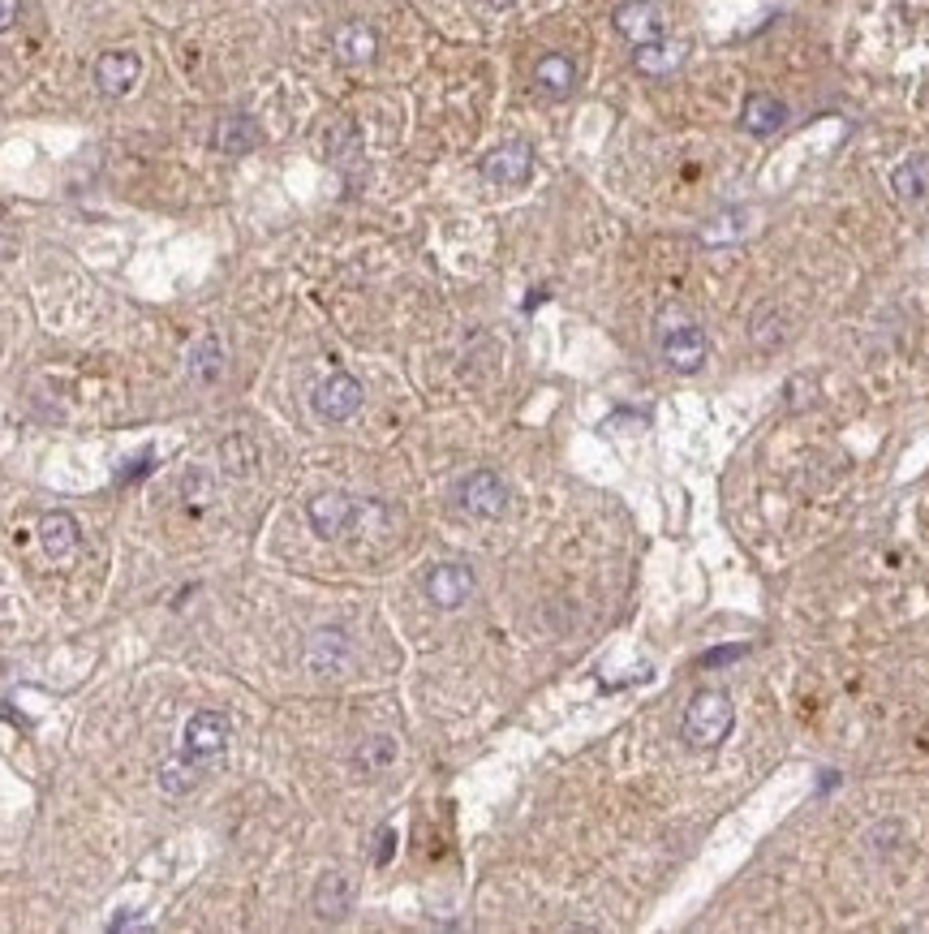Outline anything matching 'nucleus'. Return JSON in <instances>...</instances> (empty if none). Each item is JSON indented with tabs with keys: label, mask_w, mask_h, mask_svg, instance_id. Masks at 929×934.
Returning <instances> with one entry per match:
<instances>
[{
	"label": "nucleus",
	"mask_w": 929,
	"mask_h": 934,
	"mask_svg": "<svg viewBox=\"0 0 929 934\" xmlns=\"http://www.w3.org/2000/svg\"><path fill=\"white\" fill-rule=\"evenodd\" d=\"M732 724H735L732 698L719 694V689H701V694H693V702L685 706L680 737H685V745H693V749H714V745L728 740Z\"/></svg>",
	"instance_id": "nucleus-1"
},
{
	"label": "nucleus",
	"mask_w": 929,
	"mask_h": 934,
	"mask_svg": "<svg viewBox=\"0 0 929 934\" xmlns=\"http://www.w3.org/2000/svg\"><path fill=\"white\" fill-rule=\"evenodd\" d=\"M457 505H461V512L478 517V521H495V517L508 512V487H503V478L495 469H473L457 487Z\"/></svg>",
	"instance_id": "nucleus-2"
},
{
	"label": "nucleus",
	"mask_w": 929,
	"mask_h": 934,
	"mask_svg": "<svg viewBox=\"0 0 929 934\" xmlns=\"http://www.w3.org/2000/svg\"><path fill=\"white\" fill-rule=\"evenodd\" d=\"M232 740V724L229 715L220 710H198L186 719V733H181V754H190L198 762H216Z\"/></svg>",
	"instance_id": "nucleus-3"
},
{
	"label": "nucleus",
	"mask_w": 929,
	"mask_h": 934,
	"mask_svg": "<svg viewBox=\"0 0 929 934\" xmlns=\"http://www.w3.org/2000/svg\"><path fill=\"white\" fill-rule=\"evenodd\" d=\"M362 401H366L362 384H357L353 375H345V371H336L332 380H323V384L314 388V414H319L323 423H348V418L362 409Z\"/></svg>",
	"instance_id": "nucleus-4"
},
{
	"label": "nucleus",
	"mask_w": 929,
	"mask_h": 934,
	"mask_svg": "<svg viewBox=\"0 0 929 934\" xmlns=\"http://www.w3.org/2000/svg\"><path fill=\"white\" fill-rule=\"evenodd\" d=\"M473 590H478L473 569H464V564H435V569L426 573V599H430L435 608H443V612L464 608Z\"/></svg>",
	"instance_id": "nucleus-5"
},
{
	"label": "nucleus",
	"mask_w": 929,
	"mask_h": 934,
	"mask_svg": "<svg viewBox=\"0 0 929 934\" xmlns=\"http://www.w3.org/2000/svg\"><path fill=\"white\" fill-rule=\"evenodd\" d=\"M138 79H143L138 52H125V48L100 52V61H95V86H100L104 95L121 100V95H129V91L138 86Z\"/></svg>",
	"instance_id": "nucleus-6"
},
{
	"label": "nucleus",
	"mask_w": 929,
	"mask_h": 934,
	"mask_svg": "<svg viewBox=\"0 0 929 934\" xmlns=\"http://www.w3.org/2000/svg\"><path fill=\"white\" fill-rule=\"evenodd\" d=\"M353 517H357V505H353L348 496H341V491L314 496V500L306 505V521L319 539H341V535H348Z\"/></svg>",
	"instance_id": "nucleus-7"
},
{
	"label": "nucleus",
	"mask_w": 929,
	"mask_h": 934,
	"mask_svg": "<svg viewBox=\"0 0 929 934\" xmlns=\"http://www.w3.org/2000/svg\"><path fill=\"white\" fill-rule=\"evenodd\" d=\"M530 168H534L530 143H503V147H495L491 156L482 159V177L491 186H521L530 177Z\"/></svg>",
	"instance_id": "nucleus-8"
},
{
	"label": "nucleus",
	"mask_w": 929,
	"mask_h": 934,
	"mask_svg": "<svg viewBox=\"0 0 929 934\" xmlns=\"http://www.w3.org/2000/svg\"><path fill=\"white\" fill-rule=\"evenodd\" d=\"M662 357L676 371H697L706 362V332L697 323H671V328H662Z\"/></svg>",
	"instance_id": "nucleus-9"
},
{
	"label": "nucleus",
	"mask_w": 929,
	"mask_h": 934,
	"mask_svg": "<svg viewBox=\"0 0 929 934\" xmlns=\"http://www.w3.org/2000/svg\"><path fill=\"white\" fill-rule=\"evenodd\" d=\"M616 31L633 48H641V43L662 40V18H658V9L650 0H624L616 9Z\"/></svg>",
	"instance_id": "nucleus-10"
},
{
	"label": "nucleus",
	"mask_w": 929,
	"mask_h": 934,
	"mask_svg": "<svg viewBox=\"0 0 929 934\" xmlns=\"http://www.w3.org/2000/svg\"><path fill=\"white\" fill-rule=\"evenodd\" d=\"M39 543H43V551L52 556V560H70L77 551V543H82V530H77V521L70 517V512H43V521H39Z\"/></svg>",
	"instance_id": "nucleus-11"
},
{
	"label": "nucleus",
	"mask_w": 929,
	"mask_h": 934,
	"mask_svg": "<svg viewBox=\"0 0 929 934\" xmlns=\"http://www.w3.org/2000/svg\"><path fill=\"white\" fill-rule=\"evenodd\" d=\"M332 48H336V61H341V65H370L375 52H379V35H375V27H366V22H345V27L336 31Z\"/></svg>",
	"instance_id": "nucleus-12"
},
{
	"label": "nucleus",
	"mask_w": 929,
	"mask_h": 934,
	"mask_svg": "<svg viewBox=\"0 0 929 934\" xmlns=\"http://www.w3.org/2000/svg\"><path fill=\"white\" fill-rule=\"evenodd\" d=\"M225 371H229V353H225V345H220V336H198L190 350V380L194 384H202V388H211V384H220L225 380Z\"/></svg>",
	"instance_id": "nucleus-13"
},
{
	"label": "nucleus",
	"mask_w": 929,
	"mask_h": 934,
	"mask_svg": "<svg viewBox=\"0 0 929 934\" xmlns=\"http://www.w3.org/2000/svg\"><path fill=\"white\" fill-rule=\"evenodd\" d=\"M306 660H310V667H314V672H323V676L345 672L348 667V637L341 633V629H319V633L310 637Z\"/></svg>",
	"instance_id": "nucleus-14"
},
{
	"label": "nucleus",
	"mask_w": 929,
	"mask_h": 934,
	"mask_svg": "<svg viewBox=\"0 0 929 934\" xmlns=\"http://www.w3.org/2000/svg\"><path fill=\"white\" fill-rule=\"evenodd\" d=\"M216 152H225V156H246V152H254L259 143H263V134H259V125L250 117H220L216 121Z\"/></svg>",
	"instance_id": "nucleus-15"
},
{
	"label": "nucleus",
	"mask_w": 929,
	"mask_h": 934,
	"mask_svg": "<svg viewBox=\"0 0 929 934\" xmlns=\"http://www.w3.org/2000/svg\"><path fill=\"white\" fill-rule=\"evenodd\" d=\"M740 121H744V129H749V134L766 138V134H779V129L787 125V104H783V100H774V95H749V104H744Z\"/></svg>",
	"instance_id": "nucleus-16"
},
{
	"label": "nucleus",
	"mask_w": 929,
	"mask_h": 934,
	"mask_svg": "<svg viewBox=\"0 0 929 934\" xmlns=\"http://www.w3.org/2000/svg\"><path fill=\"white\" fill-rule=\"evenodd\" d=\"M534 79H539V86L551 95V100H564V95H573V86H577V65H573L564 52H551V56H542L539 61Z\"/></svg>",
	"instance_id": "nucleus-17"
},
{
	"label": "nucleus",
	"mask_w": 929,
	"mask_h": 934,
	"mask_svg": "<svg viewBox=\"0 0 929 934\" xmlns=\"http://www.w3.org/2000/svg\"><path fill=\"white\" fill-rule=\"evenodd\" d=\"M353 904V888H348L345 874H323L319 888H314V913L327 917V922H341Z\"/></svg>",
	"instance_id": "nucleus-18"
},
{
	"label": "nucleus",
	"mask_w": 929,
	"mask_h": 934,
	"mask_svg": "<svg viewBox=\"0 0 929 934\" xmlns=\"http://www.w3.org/2000/svg\"><path fill=\"white\" fill-rule=\"evenodd\" d=\"M890 190L899 203H921L929 195V159L926 156H912L904 159L895 173H890Z\"/></svg>",
	"instance_id": "nucleus-19"
},
{
	"label": "nucleus",
	"mask_w": 929,
	"mask_h": 934,
	"mask_svg": "<svg viewBox=\"0 0 929 934\" xmlns=\"http://www.w3.org/2000/svg\"><path fill=\"white\" fill-rule=\"evenodd\" d=\"M685 61V48L680 43H667V40H655V43H641L637 52H633V65L641 70V74H650V79H662V74H671L676 65Z\"/></svg>",
	"instance_id": "nucleus-20"
},
{
	"label": "nucleus",
	"mask_w": 929,
	"mask_h": 934,
	"mask_svg": "<svg viewBox=\"0 0 929 934\" xmlns=\"http://www.w3.org/2000/svg\"><path fill=\"white\" fill-rule=\"evenodd\" d=\"M202 767H207V762H198L190 754L164 762V767H159V792H168V797H186V792H194L198 779H202Z\"/></svg>",
	"instance_id": "nucleus-21"
},
{
	"label": "nucleus",
	"mask_w": 929,
	"mask_h": 934,
	"mask_svg": "<svg viewBox=\"0 0 929 934\" xmlns=\"http://www.w3.org/2000/svg\"><path fill=\"white\" fill-rule=\"evenodd\" d=\"M392 758H396V740L392 737H366L357 745V767L362 771H384Z\"/></svg>",
	"instance_id": "nucleus-22"
},
{
	"label": "nucleus",
	"mask_w": 929,
	"mask_h": 934,
	"mask_svg": "<svg viewBox=\"0 0 929 934\" xmlns=\"http://www.w3.org/2000/svg\"><path fill=\"white\" fill-rule=\"evenodd\" d=\"M744 220H749V216L735 207V211H728V216H719V220H714V229H706V234H701V241H710V246H719V241H735V237H744V229H749Z\"/></svg>",
	"instance_id": "nucleus-23"
},
{
	"label": "nucleus",
	"mask_w": 929,
	"mask_h": 934,
	"mask_svg": "<svg viewBox=\"0 0 929 934\" xmlns=\"http://www.w3.org/2000/svg\"><path fill=\"white\" fill-rule=\"evenodd\" d=\"M186 500H190L194 508H202L211 500V478H207V469H190V474H186Z\"/></svg>",
	"instance_id": "nucleus-24"
},
{
	"label": "nucleus",
	"mask_w": 929,
	"mask_h": 934,
	"mask_svg": "<svg viewBox=\"0 0 929 934\" xmlns=\"http://www.w3.org/2000/svg\"><path fill=\"white\" fill-rule=\"evenodd\" d=\"M744 655H749V646H714V651L701 655V667H723V663L744 660Z\"/></svg>",
	"instance_id": "nucleus-25"
},
{
	"label": "nucleus",
	"mask_w": 929,
	"mask_h": 934,
	"mask_svg": "<svg viewBox=\"0 0 929 934\" xmlns=\"http://www.w3.org/2000/svg\"><path fill=\"white\" fill-rule=\"evenodd\" d=\"M18 13H22V0H0V31H9L18 22Z\"/></svg>",
	"instance_id": "nucleus-26"
},
{
	"label": "nucleus",
	"mask_w": 929,
	"mask_h": 934,
	"mask_svg": "<svg viewBox=\"0 0 929 934\" xmlns=\"http://www.w3.org/2000/svg\"><path fill=\"white\" fill-rule=\"evenodd\" d=\"M392 844H396V831L387 827V831H379V853H375V861H379V865H387V861H392Z\"/></svg>",
	"instance_id": "nucleus-27"
},
{
	"label": "nucleus",
	"mask_w": 929,
	"mask_h": 934,
	"mask_svg": "<svg viewBox=\"0 0 929 934\" xmlns=\"http://www.w3.org/2000/svg\"><path fill=\"white\" fill-rule=\"evenodd\" d=\"M0 616H4V608H0Z\"/></svg>",
	"instance_id": "nucleus-28"
}]
</instances>
